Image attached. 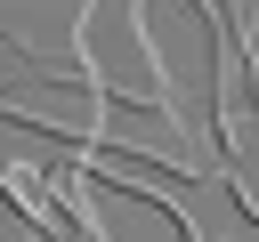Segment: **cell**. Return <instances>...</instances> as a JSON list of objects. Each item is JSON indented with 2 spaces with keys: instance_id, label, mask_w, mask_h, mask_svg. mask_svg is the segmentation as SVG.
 Listing matches in <instances>:
<instances>
[{
  "instance_id": "7a4b0ae2",
  "label": "cell",
  "mask_w": 259,
  "mask_h": 242,
  "mask_svg": "<svg viewBox=\"0 0 259 242\" xmlns=\"http://www.w3.org/2000/svg\"><path fill=\"white\" fill-rule=\"evenodd\" d=\"M243 89H259V0L243 16Z\"/></svg>"
},
{
  "instance_id": "6da1fadb",
  "label": "cell",
  "mask_w": 259,
  "mask_h": 242,
  "mask_svg": "<svg viewBox=\"0 0 259 242\" xmlns=\"http://www.w3.org/2000/svg\"><path fill=\"white\" fill-rule=\"evenodd\" d=\"M130 40L146 56L154 105L219 145V105H227V24H219V0H130Z\"/></svg>"
}]
</instances>
